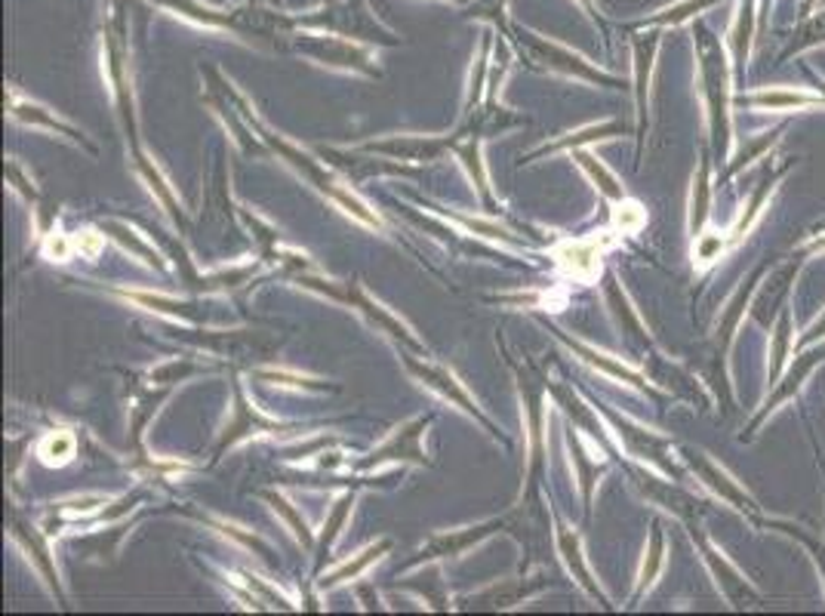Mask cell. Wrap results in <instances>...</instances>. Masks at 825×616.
Segmentation results:
<instances>
[{
	"label": "cell",
	"mask_w": 825,
	"mask_h": 616,
	"mask_svg": "<svg viewBox=\"0 0 825 616\" xmlns=\"http://www.w3.org/2000/svg\"><path fill=\"white\" fill-rule=\"evenodd\" d=\"M457 222H462L465 229L474 231V234H481V238H490V241H505V244H518L515 238H512V231L503 229L499 222H487V219H472V216H459L450 213Z\"/></svg>",
	"instance_id": "obj_39"
},
{
	"label": "cell",
	"mask_w": 825,
	"mask_h": 616,
	"mask_svg": "<svg viewBox=\"0 0 825 616\" xmlns=\"http://www.w3.org/2000/svg\"><path fill=\"white\" fill-rule=\"evenodd\" d=\"M287 46L308 56V59L330 65V68H345V72H358V75L380 77V68L373 65L370 50L352 44V41H345L339 34H327V37L323 34H311V31L287 34Z\"/></svg>",
	"instance_id": "obj_3"
},
{
	"label": "cell",
	"mask_w": 825,
	"mask_h": 616,
	"mask_svg": "<svg viewBox=\"0 0 825 616\" xmlns=\"http://www.w3.org/2000/svg\"><path fill=\"white\" fill-rule=\"evenodd\" d=\"M693 539L700 542L705 564H708V568H712V573L718 576L721 592L727 595V601H730L734 607H746L749 601L758 598V595H755V592L749 588V583L743 580V573H739V570H736L734 564H730V561H727V558H724V554H721L718 549H715V546H712V542L703 537V534H696V530H693Z\"/></svg>",
	"instance_id": "obj_13"
},
{
	"label": "cell",
	"mask_w": 825,
	"mask_h": 616,
	"mask_svg": "<svg viewBox=\"0 0 825 616\" xmlns=\"http://www.w3.org/2000/svg\"><path fill=\"white\" fill-rule=\"evenodd\" d=\"M558 549H561V554H564L570 573L576 576V583H580L582 588L592 595V598H597L601 604H607V598H604V595H601V588H597L595 576H592V570H588V564H585V558H582L580 537H576L573 530H566L564 524H558Z\"/></svg>",
	"instance_id": "obj_19"
},
{
	"label": "cell",
	"mask_w": 825,
	"mask_h": 616,
	"mask_svg": "<svg viewBox=\"0 0 825 616\" xmlns=\"http://www.w3.org/2000/svg\"><path fill=\"white\" fill-rule=\"evenodd\" d=\"M404 364H407V370H410L413 376H416L419 383L426 385V388H431V392H438V395H441L443 400L457 404L462 414H469L474 419V422H481V426H484V429H487L490 435H496V438H499V429H496V426L490 422L487 416L481 414L477 400H474L472 395H469V392L462 388V383H459V380H457V376H453V373H450V370H447V367H435V364H422V361H416V358H407Z\"/></svg>",
	"instance_id": "obj_7"
},
{
	"label": "cell",
	"mask_w": 825,
	"mask_h": 616,
	"mask_svg": "<svg viewBox=\"0 0 825 616\" xmlns=\"http://www.w3.org/2000/svg\"><path fill=\"white\" fill-rule=\"evenodd\" d=\"M210 524H213L216 530H222L226 537L238 539V542H241V546H246L250 552H256L260 558H265V561H272V549H268V546H265V542H262L256 534H246L244 527H238V524H229V521H210Z\"/></svg>",
	"instance_id": "obj_40"
},
{
	"label": "cell",
	"mask_w": 825,
	"mask_h": 616,
	"mask_svg": "<svg viewBox=\"0 0 825 616\" xmlns=\"http://www.w3.org/2000/svg\"><path fill=\"white\" fill-rule=\"evenodd\" d=\"M453 145H457V136H392L383 142H367L361 145V152L388 154L398 161H438Z\"/></svg>",
	"instance_id": "obj_10"
},
{
	"label": "cell",
	"mask_w": 825,
	"mask_h": 616,
	"mask_svg": "<svg viewBox=\"0 0 825 616\" xmlns=\"http://www.w3.org/2000/svg\"><path fill=\"white\" fill-rule=\"evenodd\" d=\"M554 333L564 339L566 345H570L573 352L580 354L585 364H592V367H597V370H601V373H607V376H613V380H623V383L635 385V388H647V383H644V380H641V376H638V373H635V370H628L626 364L613 361L610 354L597 352V349H592V345H582L580 339H570L564 333V330H554Z\"/></svg>",
	"instance_id": "obj_20"
},
{
	"label": "cell",
	"mask_w": 825,
	"mask_h": 616,
	"mask_svg": "<svg viewBox=\"0 0 825 616\" xmlns=\"http://www.w3.org/2000/svg\"><path fill=\"white\" fill-rule=\"evenodd\" d=\"M330 299H339V302H349L352 308H361L364 315H367L370 321L376 323L380 330H385L388 337H395L398 342H404V345H410L413 352H422V345H419V339L413 337L410 333V327L407 323L400 321V318H395L392 311L385 306H380L373 296H370L361 284H345L342 290L339 287H333V293H330Z\"/></svg>",
	"instance_id": "obj_8"
},
{
	"label": "cell",
	"mask_w": 825,
	"mask_h": 616,
	"mask_svg": "<svg viewBox=\"0 0 825 616\" xmlns=\"http://www.w3.org/2000/svg\"><path fill=\"white\" fill-rule=\"evenodd\" d=\"M250 3H277V0H250Z\"/></svg>",
	"instance_id": "obj_52"
},
{
	"label": "cell",
	"mask_w": 825,
	"mask_h": 616,
	"mask_svg": "<svg viewBox=\"0 0 825 616\" xmlns=\"http://www.w3.org/2000/svg\"><path fill=\"white\" fill-rule=\"evenodd\" d=\"M106 72L111 80V90L121 108V121L127 136L133 139L136 148V114H133V87H130V50H127V15L123 10L106 25Z\"/></svg>",
	"instance_id": "obj_5"
},
{
	"label": "cell",
	"mask_w": 825,
	"mask_h": 616,
	"mask_svg": "<svg viewBox=\"0 0 825 616\" xmlns=\"http://www.w3.org/2000/svg\"><path fill=\"white\" fill-rule=\"evenodd\" d=\"M321 157H327L333 167L345 169L354 183H361L364 176H376V173H413L407 167H395V164H383V161H370V157H358V154L333 152V148H321Z\"/></svg>",
	"instance_id": "obj_25"
},
{
	"label": "cell",
	"mask_w": 825,
	"mask_h": 616,
	"mask_svg": "<svg viewBox=\"0 0 825 616\" xmlns=\"http://www.w3.org/2000/svg\"><path fill=\"white\" fill-rule=\"evenodd\" d=\"M13 534L15 539L22 542V549L29 552V558L37 564V570L44 573V580L50 583V588L56 592V598H62V585H59V573H56V564H53V554H50V546H46V539L34 530V527H29V524H22V521H13Z\"/></svg>",
	"instance_id": "obj_17"
},
{
	"label": "cell",
	"mask_w": 825,
	"mask_h": 616,
	"mask_svg": "<svg viewBox=\"0 0 825 616\" xmlns=\"http://www.w3.org/2000/svg\"><path fill=\"white\" fill-rule=\"evenodd\" d=\"M641 222H644L641 207H638V204H631V200H628L626 207H619V210H616V226H619L623 231H635Z\"/></svg>",
	"instance_id": "obj_48"
},
{
	"label": "cell",
	"mask_w": 825,
	"mask_h": 616,
	"mask_svg": "<svg viewBox=\"0 0 825 616\" xmlns=\"http://www.w3.org/2000/svg\"><path fill=\"white\" fill-rule=\"evenodd\" d=\"M102 231H106L108 238H114L123 250H130L133 256H139L145 265H152V268H157V272H167V262L161 260V253H157V250H154V246L148 244L142 234H136V231L130 229V226L108 219V222H102Z\"/></svg>",
	"instance_id": "obj_23"
},
{
	"label": "cell",
	"mask_w": 825,
	"mask_h": 616,
	"mask_svg": "<svg viewBox=\"0 0 825 616\" xmlns=\"http://www.w3.org/2000/svg\"><path fill=\"white\" fill-rule=\"evenodd\" d=\"M290 426H280V422H272V419H262L244 398V388L234 383V419L229 422V429L222 435V441L216 447V453H222L226 447L238 444L246 435H256V431H287Z\"/></svg>",
	"instance_id": "obj_14"
},
{
	"label": "cell",
	"mask_w": 825,
	"mask_h": 616,
	"mask_svg": "<svg viewBox=\"0 0 825 616\" xmlns=\"http://www.w3.org/2000/svg\"><path fill=\"white\" fill-rule=\"evenodd\" d=\"M474 15H484V19H493V22H499L505 25V0H487V3H474Z\"/></svg>",
	"instance_id": "obj_49"
},
{
	"label": "cell",
	"mask_w": 825,
	"mask_h": 616,
	"mask_svg": "<svg viewBox=\"0 0 825 616\" xmlns=\"http://www.w3.org/2000/svg\"><path fill=\"white\" fill-rule=\"evenodd\" d=\"M708 3H712V0H688V3H678V7L666 10V13L657 15V19H650V22H684L688 15H693V10H703Z\"/></svg>",
	"instance_id": "obj_44"
},
{
	"label": "cell",
	"mask_w": 825,
	"mask_h": 616,
	"mask_svg": "<svg viewBox=\"0 0 825 616\" xmlns=\"http://www.w3.org/2000/svg\"><path fill=\"white\" fill-rule=\"evenodd\" d=\"M570 453H573V462H576V469H580V481H582V496H585V508H592V487H595L597 481V469L592 462L585 460V453H582L580 441L570 435Z\"/></svg>",
	"instance_id": "obj_41"
},
{
	"label": "cell",
	"mask_w": 825,
	"mask_h": 616,
	"mask_svg": "<svg viewBox=\"0 0 825 616\" xmlns=\"http://www.w3.org/2000/svg\"><path fill=\"white\" fill-rule=\"evenodd\" d=\"M72 250H75V241H68L65 234H50L46 238V256L56 262H65L72 256Z\"/></svg>",
	"instance_id": "obj_47"
},
{
	"label": "cell",
	"mask_w": 825,
	"mask_h": 616,
	"mask_svg": "<svg viewBox=\"0 0 825 616\" xmlns=\"http://www.w3.org/2000/svg\"><path fill=\"white\" fill-rule=\"evenodd\" d=\"M708 198H712V185H708V161H703V167L696 173V183H693V200H690V231L700 234V229L705 226V216H708Z\"/></svg>",
	"instance_id": "obj_35"
},
{
	"label": "cell",
	"mask_w": 825,
	"mask_h": 616,
	"mask_svg": "<svg viewBox=\"0 0 825 616\" xmlns=\"http://www.w3.org/2000/svg\"><path fill=\"white\" fill-rule=\"evenodd\" d=\"M296 25H306V29H318V31H330V34H339V37H352V41H380L385 46L398 44L395 34L388 31L370 15V10L364 7V0H349V3H330L323 7L321 13L302 15V19H290L287 15V29H296Z\"/></svg>",
	"instance_id": "obj_2"
},
{
	"label": "cell",
	"mask_w": 825,
	"mask_h": 616,
	"mask_svg": "<svg viewBox=\"0 0 825 616\" xmlns=\"http://www.w3.org/2000/svg\"><path fill=\"white\" fill-rule=\"evenodd\" d=\"M133 164H136V173L145 179V185H148V191H152L154 198L161 200L164 204V210L169 213V219L176 222V226H185V213H183V204L176 200V195H173V188H169V183L164 179V173L161 169L154 167V161L148 157V154L142 152V148H133Z\"/></svg>",
	"instance_id": "obj_16"
},
{
	"label": "cell",
	"mask_w": 825,
	"mask_h": 616,
	"mask_svg": "<svg viewBox=\"0 0 825 616\" xmlns=\"http://www.w3.org/2000/svg\"><path fill=\"white\" fill-rule=\"evenodd\" d=\"M7 179H10V183H15V188H19V191H22L25 198L37 200V191H34V188H29V183H25V176H22V169L15 167L13 161L7 164Z\"/></svg>",
	"instance_id": "obj_51"
},
{
	"label": "cell",
	"mask_w": 825,
	"mask_h": 616,
	"mask_svg": "<svg viewBox=\"0 0 825 616\" xmlns=\"http://www.w3.org/2000/svg\"><path fill=\"white\" fill-rule=\"evenodd\" d=\"M75 435L68 429L53 431V435H46L44 444H41V457H44L46 465H62V462H68L75 457Z\"/></svg>",
	"instance_id": "obj_36"
},
{
	"label": "cell",
	"mask_w": 825,
	"mask_h": 616,
	"mask_svg": "<svg viewBox=\"0 0 825 616\" xmlns=\"http://www.w3.org/2000/svg\"><path fill=\"white\" fill-rule=\"evenodd\" d=\"M459 136H462V133H457V145H453V152L462 157V164H465L469 176H472L474 185H477V191H481L484 204H487V207H493L487 176H484V167H481V148H477V139H481V133H477V130L472 127V136L465 139V142H459Z\"/></svg>",
	"instance_id": "obj_29"
},
{
	"label": "cell",
	"mask_w": 825,
	"mask_h": 616,
	"mask_svg": "<svg viewBox=\"0 0 825 616\" xmlns=\"http://www.w3.org/2000/svg\"><path fill=\"white\" fill-rule=\"evenodd\" d=\"M542 585H546L542 576H534V580H508V583L503 585H490L487 592L469 598V604H472V607H508V604H518L520 598L539 592Z\"/></svg>",
	"instance_id": "obj_22"
},
{
	"label": "cell",
	"mask_w": 825,
	"mask_h": 616,
	"mask_svg": "<svg viewBox=\"0 0 825 616\" xmlns=\"http://www.w3.org/2000/svg\"><path fill=\"white\" fill-rule=\"evenodd\" d=\"M604 290H607V302H610L613 315H616V321L619 327L626 330V337L631 339V345H638V349H647V333H644L641 321H638V315H635V308L628 306L626 293L616 287V277L607 275V284H604Z\"/></svg>",
	"instance_id": "obj_24"
},
{
	"label": "cell",
	"mask_w": 825,
	"mask_h": 616,
	"mask_svg": "<svg viewBox=\"0 0 825 616\" xmlns=\"http://www.w3.org/2000/svg\"><path fill=\"white\" fill-rule=\"evenodd\" d=\"M503 527H505V521H487V524H477V527H465V530L435 534V537L428 539L426 546L416 552V558L404 564V570L416 568V564H422V561H435V558H459L465 549H472V546H477L481 539H487L490 534H496V530H503Z\"/></svg>",
	"instance_id": "obj_9"
},
{
	"label": "cell",
	"mask_w": 825,
	"mask_h": 616,
	"mask_svg": "<svg viewBox=\"0 0 825 616\" xmlns=\"http://www.w3.org/2000/svg\"><path fill=\"white\" fill-rule=\"evenodd\" d=\"M10 114H13L15 121L31 123V127H44V130H50V133H62V136H68L72 142H80V145H84L87 152H96V148H92L90 142L84 139V133H80L77 127L59 121V118H53V114H50L44 106H37V102H29V99H22V96H15V92H10Z\"/></svg>",
	"instance_id": "obj_15"
},
{
	"label": "cell",
	"mask_w": 825,
	"mask_h": 616,
	"mask_svg": "<svg viewBox=\"0 0 825 616\" xmlns=\"http://www.w3.org/2000/svg\"><path fill=\"white\" fill-rule=\"evenodd\" d=\"M133 302L139 306L152 308V311H161V315H173V318H185V321H195V323H207L213 321L216 315L213 311H207L204 302H188V299H167V296H152V293H127Z\"/></svg>",
	"instance_id": "obj_21"
},
{
	"label": "cell",
	"mask_w": 825,
	"mask_h": 616,
	"mask_svg": "<svg viewBox=\"0 0 825 616\" xmlns=\"http://www.w3.org/2000/svg\"><path fill=\"white\" fill-rule=\"evenodd\" d=\"M453 3H469V0H453Z\"/></svg>",
	"instance_id": "obj_54"
},
{
	"label": "cell",
	"mask_w": 825,
	"mask_h": 616,
	"mask_svg": "<svg viewBox=\"0 0 825 616\" xmlns=\"http://www.w3.org/2000/svg\"><path fill=\"white\" fill-rule=\"evenodd\" d=\"M392 549V539H380V542H373V546H367L364 552L358 554L354 561H349V564H342L339 570H333L330 576H323L321 580V588H337V585L342 583H349V580H354L361 570H367L376 558H383L385 552Z\"/></svg>",
	"instance_id": "obj_28"
},
{
	"label": "cell",
	"mask_w": 825,
	"mask_h": 616,
	"mask_svg": "<svg viewBox=\"0 0 825 616\" xmlns=\"http://www.w3.org/2000/svg\"><path fill=\"white\" fill-rule=\"evenodd\" d=\"M823 358H825V349H823V352L804 354L801 361H795V370H792V380H801V376H807V373H811V370H813V364H816V361H823ZM798 385H801V383H798ZM789 398H792V385H789V388H780V392H777L773 398L767 400V410H773V407H777L780 400H789Z\"/></svg>",
	"instance_id": "obj_42"
},
{
	"label": "cell",
	"mask_w": 825,
	"mask_h": 616,
	"mask_svg": "<svg viewBox=\"0 0 825 616\" xmlns=\"http://www.w3.org/2000/svg\"><path fill=\"white\" fill-rule=\"evenodd\" d=\"M700 59H703V84L705 102H708V121H712V139L721 154L727 152V136H730V118H727V65L721 56L718 44L708 31H700Z\"/></svg>",
	"instance_id": "obj_4"
},
{
	"label": "cell",
	"mask_w": 825,
	"mask_h": 616,
	"mask_svg": "<svg viewBox=\"0 0 825 616\" xmlns=\"http://www.w3.org/2000/svg\"><path fill=\"white\" fill-rule=\"evenodd\" d=\"M262 383H275V385H287V388H308V392H323L330 388L321 380H308V376H299V373H287V370H256L253 373Z\"/></svg>",
	"instance_id": "obj_38"
},
{
	"label": "cell",
	"mask_w": 825,
	"mask_h": 616,
	"mask_svg": "<svg viewBox=\"0 0 825 616\" xmlns=\"http://www.w3.org/2000/svg\"><path fill=\"white\" fill-rule=\"evenodd\" d=\"M262 499H265V503L275 508L277 515H280V518L287 521V527L293 530V537L302 542V549H308V552H311V549H315V534L308 530L306 518H302V515H299V512L293 508V503H287V499H284L280 493H272V491H262Z\"/></svg>",
	"instance_id": "obj_32"
},
{
	"label": "cell",
	"mask_w": 825,
	"mask_h": 616,
	"mask_svg": "<svg viewBox=\"0 0 825 616\" xmlns=\"http://www.w3.org/2000/svg\"><path fill=\"white\" fill-rule=\"evenodd\" d=\"M688 462H690V469L696 472V475L703 477L705 484L712 487V491L718 493V496H724L727 503H734L739 512H746V515H755V499H751L749 493L743 491L739 484H736L734 477L727 475L724 469H721L718 462H712L705 453H700V450H688Z\"/></svg>",
	"instance_id": "obj_12"
},
{
	"label": "cell",
	"mask_w": 825,
	"mask_h": 616,
	"mask_svg": "<svg viewBox=\"0 0 825 616\" xmlns=\"http://www.w3.org/2000/svg\"><path fill=\"white\" fill-rule=\"evenodd\" d=\"M558 262L564 265L570 275L576 277H588L597 272V250L595 244H582V241H573V244L558 246Z\"/></svg>",
	"instance_id": "obj_30"
},
{
	"label": "cell",
	"mask_w": 825,
	"mask_h": 616,
	"mask_svg": "<svg viewBox=\"0 0 825 616\" xmlns=\"http://www.w3.org/2000/svg\"><path fill=\"white\" fill-rule=\"evenodd\" d=\"M573 157H576V164H580L588 176H592V183L601 188V195L604 198H610V200H623L626 195H623V185H619V179L613 176L610 169L604 167L601 161H597L595 154H588V152H582V148H573Z\"/></svg>",
	"instance_id": "obj_31"
},
{
	"label": "cell",
	"mask_w": 825,
	"mask_h": 616,
	"mask_svg": "<svg viewBox=\"0 0 825 616\" xmlns=\"http://www.w3.org/2000/svg\"><path fill=\"white\" fill-rule=\"evenodd\" d=\"M739 102L746 106H758V108H807V106H820V96H807V92H749V96H739Z\"/></svg>",
	"instance_id": "obj_33"
},
{
	"label": "cell",
	"mask_w": 825,
	"mask_h": 616,
	"mask_svg": "<svg viewBox=\"0 0 825 616\" xmlns=\"http://www.w3.org/2000/svg\"><path fill=\"white\" fill-rule=\"evenodd\" d=\"M653 53H657V37L635 44V96H638L641 133L644 123H647V84H650V68H653Z\"/></svg>",
	"instance_id": "obj_27"
},
{
	"label": "cell",
	"mask_w": 825,
	"mask_h": 616,
	"mask_svg": "<svg viewBox=\"0 0 825 616\" xmlns=\"http://www.w3.org/2000/svg\"><path fill=\"white\" fill-rule=\"evenodd\" d=\"M352 506H354V496L352 493H345L342 499H339L337 506H333V512H330V518L323 521V530H321V539H318V558H315V573H321L323 564H327V558H330V549H333V542H337V537L342 534V524L349 521V515H352Z\"/></svg>",
	"instance_id": "obj_26"
},
{
	"label": "cell",
	"mask_w": 825,
	"mask_h": 616,
	"mask_svg": "<svg viewBox=\"0 0 825 616\" xmlns=\"http://www.w3.org/2000/svg\"><path fill=\"white\" fill-rule=\"evenodd\" d=\"M99 506H106V499L102 496H84V499H68V503H59V508L56 512H68V515H90V512H96Z\"/></svg>",
	"instance_id": "obj_45"
},
{
	"label": "cell",
	"mask_w": 825,
	"mask_h": 616,
	"mask_svg": "<svg viewBox=\"0 0 825 616\" xmlns=\"http://www.w3.org/2000/svg\"><path fill=\"white\" fill-rule=\"evenodd\" d=\"M241 576H244L246 585H250V588H253V592H256V595H253V598L260 601V604H262V601H268V604H272V607H280V610H293V604H290V601L284 598V595H280V592H275V588H272V585H268V583H262L260 576H250V573H241Z\"/></svg>",
	"instance_id": "obj_43"
},
{
	"label": "cell",
	"mask_w": 825,
	"mask_h": 616,
	"mask_svg": "<svg viewBox=\"0 0 825 616\" xmlns=\"http://www.w3.org/2000/svg\"><path fill=\"white\" fill-rule=\"evenodd\" d=\"M520 44L530 50V56L539 59L546 68L551 72H561V75L570 77H580V80H588V84H604V87H623V80L613 75H604V72H597L592 68L588 62L576 56V53H570L564 46L551 44V41H542L539 34L534 31H520Z\"/></svg>",
	"instance_id": "obj_6"
},
{
	"label": "cell",
	"mask_w": 825,
	"mask_h": 616,
	"mask_svg": "<svg viewBox=\"0 0 825 616\" xmlns=\"http://www.w3.org/2000/svg\"><path fill=\"white\" fill-rule=\"evenodd\" d=\"M659 568H662V530H659V524H653L650 549H647V558H644L641 576H638V595H641L644 588H650V585H653Z\"/></svg>",
	"instance_id": "obj_37"
},
{
	"label": "cell",
	"mask_w": 825,
	"mask_h": 616,
	"mask_svg": "<svg viewBox=\"0 0 825 616\" xmlns=\"http://www.w3.org/2000/svg\"><path fill=\"white\" fill-rule=\"evenodd\" d=\"M428 419H416V422H407L404 429H398L385 444H380L373 453H370L367 460L361 462L358 469H376V465H383V462H416V465H422L426 462V453H422V431H426Z\"/></svg>",
	"instance_id": "obj_11"
},
{
	"label": "cell",
	"mask_w": 825,
	"mask_h": 616,
	"mask_svg": "<svg viewBox=\"0 0 825 616\" xmlns=\"http://www.w3.org/2000/svg\"><path fill=\"white\" fill-rule=\"evenodd\" d=\"M610 416V422L619 429V438L626 441L628 447V453H635V457H641V460H650V462H659L662 469H669L672 472L674 465L669 460H662V450H666V441L662 438H657V435H650V431H644L641 426H631V422H626V419H619L616 414H607Z\"/></svg>",
	"instance_id": "obj_18"
},
{
	"label": "cell",
	"mask_w": 825,
	"mask_h": 616,
	"mask_svg": "<svg viewBox=\"0 0 825 616\" xmlns=\"http://www.w3.org/2000/svg\"><path fill=\"white\" fill-rule=\"evenodd\" d=\"M816 246H825V238H823V241H816Z\"/></svg>",
	"instance_id": "obj_53"
},
{
	"label": "cell",
	"mask_w": 825,
	"mask_h": 616,
	"mask_svg": "<svg viewBox=\"0 0 825 616\" xmlns=\"http://www.w3.org/2000/svg\"><path fill=\"white\" fill-rule=\"evenodd\" d=\"M75 246L84 253V256H96V253L102 250V238H99L96 231H84V234L75 241Z\"/></svg>",
	"instance_id": "obj_50"
},
{
	"label": "cell",
	"mask_w": 825,
	"mask_h": 616,
	"mask_svg": "<svg viewBox=\"0 0 825 616\" xmlns=\"http://www.w3.org/2000/svg\"><path fill=\"white\" fill-rule=\"evenodd\" d=\"M229 92H231V99L238 102V108H241L244 121L250 123V127H253L256 133H260V139H262V142H265V145H268V148H272V152L280 154L284 161H290L293 167L299 169V173L306 176L308 183L318 185V191H323V195H327V198H330V200H337L339 207H342V210H345V213H349V216H354L358 222H364V226H370V229H380V226H383V222H380V216L370 213L367 204H364V200L354 198L352 191H349L345 185L339 183L337 176H330L327 169H321V164H318V161H315L311 154H306V152H302V148H296V145H290L287 139L277 136V133H272L268 127H262V121H260V118H256V114H253V111H250V106H246L244 99H241L238 92L231 90V87H229Z\"/></svg>",
	"instance_id": "obj_1"
},
{
	"label": "cell",
	"mask_w": 825,
	"mask_h": 616,
	"mask_svg": "<svg viewBox=\"0 0 825 616\" xmlns=\"http://www.w3.org/2000/svg\"><path fill=\"white\" fill-rule=\"evenodd\" d=\"M626 127L623 123H601V127H585L580 133H570V136L558 139V142H551V145H542L536 154H546V152H561V148H580L585 142H595V139H610L619 136Z\"/></svg>",
	"instance_id": "obj_34"
},
{
	"label": "cell",
	"mask_w": 825,
	"mask_h": 616,
	"mask_svg": "<svg viewBox=\"0 0 825 616\" xmlns=\"http://www.w3.org/2000/svg\"><path fill=\"white\" fill-rule=\"evenodd\" d=\"M487 53H490V34H484V44H481V59H477V72L472 75V96H469V108L477 102L481 96V87H484V72H487Z\"/></svg>",
	"instance_id": "obj_46"
}]
</instances>
